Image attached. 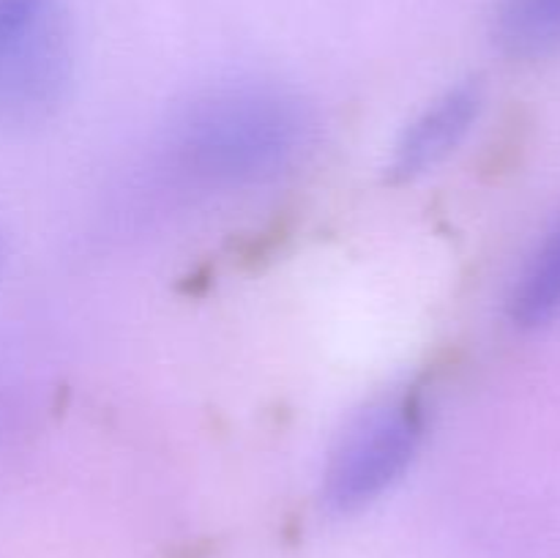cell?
<instances>
[{"mask_svg": "<svg viewBox=\"0 0 560 558\" xmlns=\"http://www.w3.org/2000/svg\"><path fill=\"white\" fill-rule=\"evenodd\" d=\"M58 0H0V47L25 36L38 25Z\"/></svg>", "mask_w": 560, "mask_h": 558, "instance_id": "7", "label": "cell"}, {"mask_svg": "<svg viewBox=\"0 0 560 558\" xmlns=\"http://www.w3.org/2000/svg\"><path fill=\"white\" fill-rule=\"evenodd\" d=\"M312 137L304 104L271 85L202 93L170 129V156L184 175L217 189H244L288 173Z\"/></svg>", "mask_w": 560, "mask_h": 558, "instance_id": "1", "label": "cell"}, {"mask_svg": "<svg viewBox=\"0 0 560 558\" xmlns=\"http://www.w3.org/2000/svg\"><path fill=\"white\" fill-rule=\"evenodd\" d=\"M485 104V91L479 82L468 80L448 88L427 109H421L405 135L399 137L392 159L394 181H413L427 170L438 167L459 142L474 129Z\"/></svg>", "mask_w": 560, "mask_h": 558, "instance_id": "4", "label": "cell"}, {"mask_svg": "<svg viewBox=\"0 0 560 558\" xmlns=\"http://www.w3.org/2000/svg\"><path fill=\"white\" fill-rule=\"evenodd\" d=\"M427 430V408L419 394L366 410L342 435L328 460L323 498L339 514H353L392 490L413 463Z\"/></svg>", "mask_w": 560, "mask_h": 558, "instance_id": "2", "label": "cell"}, {"mask_svg": "<svg viewBox=\"0 0 560 558\" xmlns=\"http://www.w3.org/2000/svg\"><path fill=\"white\" fill-rule=\"evenodd\" d=\"M71 82V38L58 9L0 47V131L42 124Z\"/></svg>", "mask_w": 560, "mask_h": 558, "instance_id": "3", "label": "cell"}, {"mask_svg": "<svg viewBox=\"0 0 560 558\" xmlns=\"http://www.w3.org/2000/svg\"><path fill=\"white\" fill-rule=\"evenodd\" d=\"M492 38L506 58L520 63L560 55V0H498Z\"/></svg>", "mask_w": 560, "mask_h": 558, "instance_id": "6", "label": "cell"}, {"mask_svg": "<svg viewBox=\"0 0 560 558\" xmlns=\"http://www.w3.org/2000/svg\"><path fill=\"white\" fill-rule=\"evenodd\" d=\"M509 317L523 332L545 328L560 317V219L541 235L517 274L509 293Z\"/></svg>", "mask_w": 560, "mask_h": 558, "instance_id": "5", "label": "cell"}]
</instances>
